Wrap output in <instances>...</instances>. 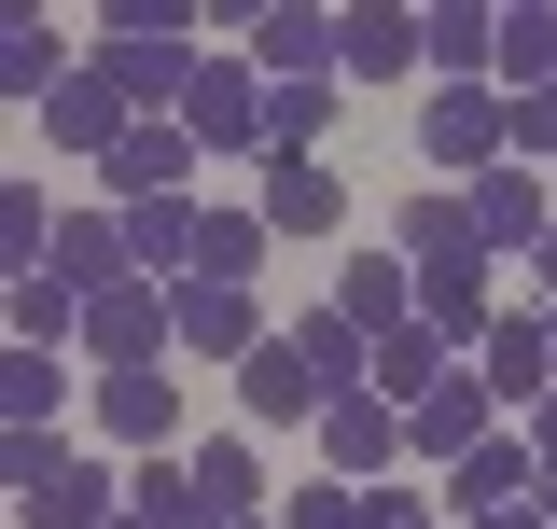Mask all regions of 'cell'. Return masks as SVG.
<instances>
[{"label":"cell","mask_w":557,"mask_h":529,"mask_svg":"<svg viewBox=\"0 0 557 529\" xmlns=\"http://www.w3.org/2000/svg\"><path fill=\"white\" fill-rule=\"evenodd\" d=\"M196 502H209V529H251L265 516V446H251V432L196 446Z\"/></svg>","instance_id":"21"},{"label":"cell","mask_w":557,"mask_h":529,"mask_svg":"<svg viewBox=\"0 0 557 529\" xmlns=\"http://www.w3.org/2000/svg\"><path fill=\"white\" fill-rule=\"evenodd\" d=\"M196 279L251 293V279H265V209H209V251H196Z\"/></svg>","instance_id":"30"},{"label":"cell","mask_w":557,"mask_h":529,"mask_svg":"<svg viewBox=\"0 0 557 529\" xmlns=\"http://www.w3.org/2000/svg\"><path fill=\"white\" fill-rule=\"evenodd\" d=\"M57 209H42V182H0V264H14V279H42V264H57Z\"/></svg>","instance_id":"28"},{"label":"cell","mask_w":557,"mask_h":529,"mask_svg":"<svg viewBox=\"0 0 557 529\" xmlns=\"http://www.w3.org/2000/svg\"><path fill=\"white\" fill-rule=\"evenodd\" d=\"M182 28H196V14H182V0H112V14H98V70H112V84H126L139 112H182V98H196V42H182Z\"/></svg>","instance_id":"1"},{"label":"cell","mask_w":557,"mask_h":529,"mask_svg":"<svg viewBox=\"0 0 557 529\" xmlns=\"http://www.w3.org/2000/svg\"><path fill=\"white\" fill-rule=\"evenodd\" d=\"M57 84H70L57 14H14V28H0V98H57Z\"/></svg>","instance_id":"27"},{"label":"cell","mask_w":557,"mask_h":529,"mask_svg":"<svg viewBox=\"0 0 557 529\" xmlns=\"http://www.w3.org/2000/svg\"><path fill=\"white\" fill-rule=\"evenodd\" d=\"M474 237H487V264H530L557 237V196H544V168H487L474 182Z\"/></svg>","instance_id":"12"},{"label":"cell","mask_w":557,"mask_h":529,"mask_svg":"<svg viewBox=\"0 0 557 529\" xmlns=\"http://www.w3.org/2000/svg\"><path fill=\"white\" fill-rule=\"evenodd\" d=\"M14 348H84V293H70L57 264H42V279H14Z\"/></svg>","instance_id":"29"},{"label":"cell","mask_w":557,"mask_h":529,"mask_svg":"<svg viewBox=\"0 0 557 529\" xmlns=\"http://www.w3.org/2000/svg\"><path fill=\"white\" fill-rule=\"evenodd\" d=\"M362 529H432V502L418 488H362Z\"/></svg>","instance_id":"34"},{"label":"cell","mask_w":557,"mask_h":529,"mask_svg":"<svg viewBox=\"0 0 557 529\" xmlns=\"http://www.w3.org/2000/svg\"><path fill=\"white\" fill-rule=\"evenodd\" d=\"M544 529H557V473H544Z\"/></svg>","instance_id":"38"},{"label":"cell","mask_w":557,"mask_h":529,"mask_svg":"<svg viewBox=\"0 0 557 529\" xmlns=\"http://www.w3.org/2000/svg\"><path fill=\"white\" fill-rule=\"evenodd\" d=\"M251 209H265V237H335L348 182L321 168V153H265V196H251Z\"/></svg>","instance_id":"14"},{"label":"cell","mask_w":557,"mask_h":529,"mask_svg":"<svg viewBox=\"0 0 557 529\" xmlns=\"http://www.w3.org/2000/svg\"><path fill=\"white\" fill-rule=\"evenodd\" d=\"M516 502H544V460H530V432H487L474 460L446 473V516L487 529V516H516Z\"/></svg>","instance_id":"10"},{"label":"cell","mask_w":557,"mask_h":529,"mask_svg":"<svg viewBox=\"0 0 557 529\" xmlns=\"http://www.w3.org/2000/svg\"><path fill=\"white\" fill-rule=\"evenodd\" d=\"M544 334H557V307H544Z\"/></svg>","instance_id":"40"},{"label":"cell","mask_w":557,"mask_h":529,"mask_svg":"<svg viewBox=\"0 0 557 529\" xmlns=\"http://www.w3.org/2000/svg\"><path fill=\"white\" fill-rule=\"evenodd\" d=\"M57 279H70V293H84V307H98L112 279H139V251H126V209H84V223H70V237H57Z\"/></svg>","instance_id":"22"},{"label":"cell","mask_w":557,"mask_h":529,"mask_svg":"<svg viewBox=\"0 0 557 529\" xmlns=\"http://www.w3.org/2000/svg\"><path fill=\"white\" fill-rule=\"evenodd\" d=\"M0 473H14V529H112L126 516L112 473L84 446H57V432H0Z\"/></svg>","instance_id":"2"},{"label":"cell","mask_w":557,"mask_h":529,"mask_svg":"<svg viewBox=\"0 0 557 529\" xmlns=\"http://www.w3.org/2000/svg\"><path fill=\"white\" fill-rule=\"evenodd\" d=\"M474 377H487V404H544L557 391V334L530 321V307H502V334L474 348Z\"/></svg>","instance_id":"17"},{"label":"cell","mask_w":557,"mask_h":529,"mask_svg":"<svg viewBox=\"0 0 557 529\" xmlns=\"http://www.w3.org/2000/svg\"><path fill=\"white\" fill-rule=\"evenodd\" d=\"M251 70H265V84H348V70H335V14L265 0V14H251Z\"/></svg>","instance_id":"13"},{"label":"cell","mask_w":557,"mask_h":529,"mask_svg":"<svg viewBox=\"0 0 557 529\" xmlns=\"http://www.w3.org/2000/svg\"><path fill=\"white\" fill-rule=\"evenodd\" d=\"M84 348H98V377L168 362V348H182V293H168V279H112V293L84 307Z\"/></svg>","instance_id":"4"},{"label":"cell","mask_w":557,"mask_h":529,"mask_svg":"<svg viewBox=\"0 0 557 529\" xmlns=\"http://www.w3.org/2000/svg\"><path fill=\"white\" fill-rule=\"evenodd\" d=\"M530 153H557V84H544V98H516V168H530Z\"/></svg>","instance_id":"33"},{"label":"cell","mask_w":557,"mask_h":529,"mask_svg":"<svg viewBox=\"0 0 557 529\" xmlns=\"http://www.w3.org/2000/svg\"><path fill=\"white\" fill-rule=\"evenodd\" d=\"M112 529H139V516H112Z\"/></svg>","instance_id":"39"},{"label":"cell","mask_w":557,"mask_h":529,"mask_svg":"<svg viewBox=\"0 0 557 529\" xmlns=\"http://www.w3.org/2000/svg\"><path fill=\"white\" fill-rule=\"evenodd\" d=\"M487 529H544V502H516V516H487Z\"/></svg>","instance_id":"36"},{"label":"cell","mask_w":557,"mask_h":529,"mask_svg":"<svg viewBox=\"0 0 557 529\" xmlns=\"http://www.w3.org/2000/svg\"><path fill=\"white\" fill-rule=\"evenodd\" d=\"M530 264H544V293H557V237H544V251H530Z\"/></svg>","instance_id":"37"},{"label":"cell","mask_w":557,"mask_h":529,"mask_svg":"<svg viewBox=\"0 0 557 529\" xmlns=\"http://www.w3.org/2000/svg\"><path fill=\"white\" fill-rule=\"evenodd\" d=\"M487 432H502V404H487V377H474V362H460V377H446V391H432V404L405 418V446H418V460H446V473L474 460Z\"/></svg>","instance_id":"16"},{"label":"cell","mask_w":557,"mask_h":529,"mask_svg":"<svg viewBox=\"0 0 557 529\" xmlns=\"http://www.w3.org/2000/svg\"><path fill=\"white\" fill-rule=\"evenodd\" d=\"M335 307H348V321H362V334H405V321H418V264H391V251H362V264H348V279H335Z\"/></svg>","instance_id":"23"},{"label":"cell","mask_w":557,"mask_h":529,"mask_svg":"<svg viewBox=\"0 0 557 529\" xmlns=\"http://www.w3.org/2000/svg\"><path fill=\"white\" fill-rule=\"evenodd\" d=\"M126 516H139V529H209V502H196V460H168V446H153V460L126 473Z\"/></svg>","instance_id":"25"},{"label":"cell","mask_w":557,"mask_h":529,"mask_svg":"<svg viewBox=\"0 0 557 529\" xmlns=\"http://www.w3.org/2000/svg\"><path fill=\"white\" fill-rule=\"evenodd\" d=\"M418 42H432L446 84H487V70H502V0H432V14H418Z\"/></svg>","instance_id":"18"},{"label":"cell","mask_w":557,"mask_h":529,"mask_svg":"<svg viewBox=\"0 0 557 529\" xmlns=\"http://www.w3.org/2000/svg\"><path fill=\"white\" fill-rule=\"evenodd\" d=\"M98 182H112V209H153V196H182V182H196V126H182V112H153V126H139L126 153L98 168Z\"/></svg>","instance_id":"15"},{"label":"cell","mask_w":557,"mask_h":529,"mask_svg":"<svg viewBox=\"0 0 557 529\" xmlns=\"http://www.w3.org/2000/svg\"><path fill=\"white\" fill-rule=\"evenodd\" d=\"M251 529H278V516H251Z\"/></svg>","instance_id":"41"},{"label":"cell","mask_w":557,"mask_h":529,"mask_svg":"<svg viewBox=\"0 0 557 529\" xmlns=\"http://www.w3.org/2000/svg\"><path fill=\"white\" fill-rule=\"evenodd\" d=\"M278 529H362V488H293Z\"/></svg>","instance_id":"32"},{"label":"cell","mask_w":557,"mask_h":529,"mask_svg":"<svg viewBox=\"0 0 557 529\" xmlns=\"http://www.w3.org/2000/svg\"><path fill=\"white\" fill-rule=\"evenodd\" d=\"M446 377H460V348H432V334H376V391H391V404H405V418H418V404H432V391H446Z\"/></svg>","instance_id":"24"},{"label":"cell","mask_w":557,"mask_h":529,"mask_svg":"<svg viewBox=\"0 0 557 529\" xmlns=\"http://www.w3.org/2000/svg\"><path fill=\"white\" fill-rule=\"evenodd\" d=\"M335 70L348 84H405V70H432V42H418L405 0H348L335 14Z\"/></svg>","instance_id":"11"},{"label":"cell","mask_w":557,"mask_h":529,"mask_svg":"<svg viewBox=\"0 0 557 529\" xmlns=\"http://www.w3.org/2000/svg\"><path fill=\"white\" fill-rule=\"evenodd\" d=\"M321 377H307V348H293V334H265V348H251V362H237V418H251V432H321Z\"/></svg>","instance_id":"7"},{"label":"cell","mask_w":557,"mask_h":529,"mask_svg":"<svg viewBox=\"0 0 557 529\" xmlns=\"http://www.w3.org/2000/svg\"><path fill=\"white\" fill-rule=\"evenodd\" d=\"M57 348H0V432H57Z\"/></svg>","instance_id":"26"},{"label":"cell","mask_w":557,"mask_h":529,"mask_svg":"<svg viewBox=\"0 0 557 529\" xmlns=\"http://www.w3.org/2000/svg\"><path fill=\"white\" fill-rule=\"evenodd\" d=\"M182 348H196V362H251V348H265V307L223 293V279H182Z\"/></svg>","instance_id":"20"},{"label":"cell","mask_w":557,"mask_h":529,"mask_svg":"<svg viewBox=\"0 0 557 529\" xmlns=\"http://www.w3.org/2000/svg\"><path fill=\"white\" fill-rule=\"evenodd\" d=\"M98 432H126L139 460H153V446L182 432V377H168V362H139V377H98Z\"/></svg>","instance_id":"19"},{"label":"cell","mask_w":557,"mask_h":529,"mask_svg":"<svg viewBox=\"0 0 557 529\" xmlns=\"http://www.w3.org/2000/svg\"><path fill=\"white\" fill-rule=\"evenodd\" d=\"M530 460H544V473H557V391H544V404H530Z\"/></svg>","instance_id":"35"},{"label":"cell","mask_w":557,"mask_h":529,"mask_svg":"<svg viewBox=\"0 0 557 529\" xmlns=\"http://www.w3.org/2000/svg\"><path fill=\"white\" fill-rule=\"evenodd\" d=\"M335 139V84H265V153H321Z\"/></svg>","instance_id":"31"},{"label":"cell","mask_w":557,"mask_h":529,"mask_svg":"<svg viewBox=\"0 0 557 529\" xmlns=\"http://www.w3.org/2000/svg\"><path fill=\"white\" fill-rule=\"evenodd\" d=\"M418 153L474 196L487 168H516V98H502V84H432V98H418Z\"/></svg>","instance_id":"3"},{"label":"cell","mask_w":557,"mask_h":529,"mask_svg":"<svg viewBox=\"0 0 557 529\" xmlns=\"http://www.w3.org/2000/svg\"><path fill=\"white\" fill-rule=\"evenodd\" d=\"M391 251H405L418 279H460V264H487V237H474V196H460V182L405 196V209H391Z\"/></svg>","instance_id":"9"},{"label":"cell","mask_w":557,"mask_h":529,"mask_svg":"<svg viewBox=\"0 0 557 529\" xmlns=\"http://www.w3.org/2000/svg\"><path fill=\"white\" fill-rule=\"evenodd\" d=\"M321 460H335V488H376V473L405 460V404L391 391H335L321 404Z\"/></svg>","instance_id":"8"},{"label":"cell","mask_w":557,"mask_h":529,"mask_svg":"<svg viewBox=\"0 0 557 529\" xmlns=\"http://www.w3.org/2000/svg\"><path fill=\"white\" fill-rule=\"evenodd\" d=\"M182 126H196V153H251V168H265V70H251V57H209L196 98H182Z\"/></svg>","instance_id":"5"},{"label":"cell","mask_w":557,"mask_h":529,"mask_svg":"<svg viewBox=\"0 0 557 529\" xmlns=\"http://www.w3.org/2000/svg\"><path fill=\"white\" fill-rule=\"evenodd\" d=\"M42 126H57V139H70V153H98V168H112V153H126V139H139V126H153V112H139L126 84H112V70L84 57V70H70V84H57V98H42Z\"/></svg>","instance_id":"6"}]
</instances>
